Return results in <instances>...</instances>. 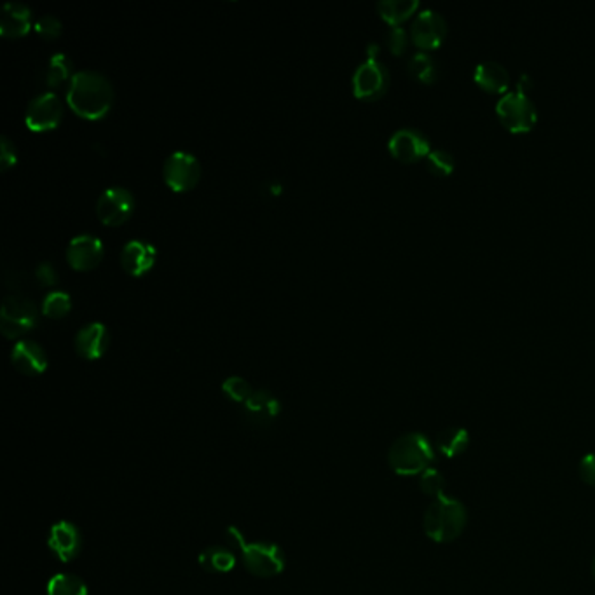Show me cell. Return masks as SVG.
Masks as SVG:
<instances>
[{"mask_svg": "<svg viewBox=\"0 0 595 595\" xmlns=\"http://www.w3.org/2000/svg\"><path fill=\"white\" fill-rule=\"evenodd\" d=\"M592 575H594V578H595V557H594V560H592Z\"/></svg>", "mask_w": 595, "mask_h": 595, "instance_id": "f35d334b", "label": "cell"}, {"mask_svg": "<svg viewBox=\"0 0 595 595\" xmlns=\"http://www.w3.org/2000/svg\"><path fill=\"white\" fill-rule=\"evenodd\" d=\"M470 444V435L466 430L462 428H446L437 435V442H435V449L440 451L446 458H454L462 454L468 449Z\"/></svg>", "mask_w": 595, "mask_h": 595, "instance_id": "7402d4cb", "label": "cell"}, {"mask_svg": "<svg viewBox=\"0 0 595 595\" xmlns=\"http://www.w3.org/2000/svg\"><path fill=\"white\" fill-rule=\"evenodd\" d=\"M426 166H428V170L433 175H437V177H447V175H451L454 172L456 159L446 149H433L428 154V157H426Z\"/></svg>", "mask_w": 595, "mask_h": 595, "instance_id": "83f0119b", "label": "cell"}, {"mask_svg": "<svg viewBox=\"0 0 595 595\" xmlns=\"http://www.w3.org/2000/svg\"><path fill=\"white\" fill-rule=\"evenodd\" d=\"M446 36H447V21L440 12L433 9H424L419 14H415L411 28V37L415 46L424 51L437 49L442 46Z\"/></svg>", "mask_w": 595, "mask_h": 595, "instance_id": "8fae6325", "label": "cell"}, {"mask_svg": "<svg viewBox=\"0 0 595 595\" xmlns=\"http://www.w3.org/2000/svg\"><path fill=\"white\" fill-rule=\"evenodd\" d=\"M32 11L21 2H7L2 7L0 34L4 37H21L30 30Z\"/></svg>", "mask_w": 595, "mask_h": 595, "instance_id": "d6986e66", "label": "cell"}, {"mask_svg": "<svg viewBox=\"0 0 595 595\" xmlns=\"http://www.w3.org/2000/svg\"><path fill=\"white\" fill-rule=\"evenodd\" d=\"M386 44L390 47V51L397 56L404 54L409 47V34L406 28H402L400 25L397 27H390V30L386 32Z\"/></svg>", "mask_w": 595, "mask_h": 595, "instance_id": "4dcf8cb0", "label": "cell"}, {"mask_svg": "<svg viewBox=\"0 0 595 595\" xmlns=\"http://www.w3.org/2000/svg\"><path fill=\"white\" fill-rule=\"evenodd\" d=\"M18 161V156H16V147L14 143L9 140L7 137H2V141H0V166L2 170H9L11 166H14Z\"/></svg>", "mask_w": 595, "mask_h": 595, "instance_id": "d6a6232c", "label": "cell"}, {"mask_svg": "<svg viewBox=\"0 0 595 595\" xmlns=\"http://www.w3.org/2000/svg\"><path fill=\"white\" fill-rule=\"evenodd\" d=\"M241 560L248 573L257 578H273L285 569V553L275 543L252 542L241 550Z\"/></svg>", "mask_w": 595, "mask_h": 595, "instance_id": "8992f818", "label": "cell"}, {"mask_svg": "<svg viewBox=\"0 0 595 595\" xmlns=\"http://www.w3.org/2000/svg\"><path fill=\"white\" fill-rule=\"evenodd\" d=\"M156 248L147 241L133 239L125 245L121 252V264L125 271L132 276H143L156 264Z\"/></svg>", "mask_w": 595, "mask_h": 595, "instance_id": "ac0fdd59", "label": "cell"}, {"mask_svg": "<svg viewBox=\"0 0 595 595\" xmlns=\"http://www.w3.org/2000/svg\"><path fill=\"white\" fill-rule=\"evenodd\" d=\"M70 109L90 121L101 119L112 107L114 90L110 81L94 70L76 72L67 92Z\"/></svg>", "mask_w": 595, "mask_h": 595, "instance_id": "6da1fadb", "label": "cell"}, {"mask_svg": "<svg viewBox=\"0 0 595 595\" xmlns=\"http://www.w3.org/2000/svg\"><path fill=\"white\" fill-rule=\"evenodd\" d=\"M422 526L431 542L451 543L464 531L466 510L461 502L444 494L426 508Z\"/></svg>", "mask_w": 595, "mask_h": 595, "instance_id": "7a4b0ae2", "label": "cell"}, {"mask_svg": "<svg viewBox=\"0 0 595 595\" xmlns=\"http://www.w3.org/2000/svg\"><path fill=\"white\" fill-rule=\"evenodd\" d=\"M580 477L587 486L595 487V454H587L580 461Z\"/></svg>", "mask_w": 595, "mask_h": 595, "instance_id": "836d02e7", "label": "cell"}, {"mask_svg": "<svg viewBox=\"0 0 595 595\" xmlns=\"http://www.w3.org/2000/svg\"><path fill=\"white\" fill-rule=\"evenodd\" d=\"M390 86V72L377 58H366L353 74V92L360 100H377Z\"/></svg>", "mask_w": 595, "mask_h": 595, "instance_id": "ba28073f", "label": "cell"}, {"mask_svg": "<svg viewBox=\"0 0 595 595\" xmlns=\"http://www.w3.org/2000/svg\"><path fill=\"white\" fill-rule=\"evenodd\" d=\"M475 83L489 92H503L510 88V72L500 61L486 60L475 67Z\"/></svg>", "mask_w": 595, "mask_h": 595, "instance_id": "ffe728a7", "label": "cell"}, {"mask_svg": "<svg viewBox=\"0 0 595 595\" xmlns=\"http://www.w3.org/2000/svg\"><path fill=\"white\" fill-rule=\"evenodd\" d=\"M36 277L39 279L41 285L51 286V285H54V283L58 281V273L54 271L52 264H49V262H41V264L37 266V269H36Z\"/></svg>", "mask_w": 595, "mask_h": 595, "instance_id": "e575fe53", "label": "cell"}, {"mask_svg": "<svg viewBox=\"0 0 595 595\" xmlns=\"http://www.w3.org/2000/svg\"><path fill=\"white\" fill-rule=\"evenodd\" d=\"M281 413V404L268 390H257L243 406L245 419L255 426H269Z\"/></svg>", "mask_w": 595, "mask_h": 595, "instance_id": "2e32d148", "label": "cell"}, {"mask_svg": "<svg viewBox=\"0 0 595 595\" xmlns=\"http://www.w3.org/2000/svg\"><path fill=\"white\" fill-rule=\"evenodd\" d=\"M199 566L213 575H226L234 569L236 566V555L229 547H208L203 550L197 557Z\"/></svg>", "mask_w": 595, "mask_h": 595, "instance_id": "44dd1931", "label": "cell"}, {"mask_svg": "<svg viewBox=\"0 0 595 595\" xmlns=\"http://www.w3.org/2000/svg\"><path fill=\"white\" fill-rule=\"evenodd\" d=\"M226 543L232 550H243L246 547V538L237 527H228L226 531Z\"/></svg>", "mask_w": 595, "mask_h": 595, "instance_id": "d590c367", "label": "cell"}, {"mask_svg": "<svg viewBox=\"0 0 595 595\" xmlns=\"http://www.w3.org/2000/svg\"><path fill=\"white\" fill-rule=\"evenodd\" d=\"M110 342L109 330L103 323L92 321L83 326L76 335V351L86 360H98L105 355Z\"/></svg>", "mask_w": 595, "mask_h": 595, "instance_id": "e0dca14e", "label": "cell"}, {"mask_svg": "<svg viewBox=\"0 0 595 595\" xmlns=\"http://www.w3.org/2000/svg\"><path fill=\"white\" fill-rule=\"evenodd\" d=\"M47 595H88V587L77 575L60 573L49 580Z\"/></svg>", "mask_w": 595, "mask_h": 595, "instance_id": "d4e9b609", "label": "cell"}, {"mask_svg": "<svg viewBox=\"0 0 595 595\" xmlns=\"http://www.w3.org/2000/svg\"><path fill=\"white\" fill-rule=\"evenodd\" d=\"M388 149L391 156L402 163H417L431 152L430 138L415 128H402L395 132L388 141Z\"/></svg>", "mask_w": 595, "mask_h": 595, "instance_id": "7c38bea8", "label": "cell"}, {"mask_svg": "<svg viewBox=\"0 0 595 595\" xmlns=\"http://www.w3.org/2000/svg\"><path fill=\"white\" fill-rule=\"evenodd\" d=\"M70 70H72V61L63 52L52 54L51 60H49V65H47V86L56 88V86L63 84L70 77Z\"/></svg>", "mask_w": 595, "mask_h": 595, "instance_id": "484cf974", "label": "cell"}, {"mask_svg": "<svg viewBox=\"0 0 595 595\" xmlns=\"http://www.w3.org/2000/svg\"><path fill=\"white\" fill-rule=\"evenodd\" d=\"M165 182L175 192L190 190L201 177V166L196 156L189 152H173L165 163Z\"/></svg>", "mask_w": 595, "mask_h": 595, "instance_id": "30bf717a", "label": "cell"}, {"mask_svg": "<svg viewBox=\"0 0 595 595\" xmlns=\"http://www.w3.org/2000/svg\"><path fill=\"white\" fill-rule=\"evenodd\" d=\"M11 362L25 375H39L47 368V355L36 341L21 339L11 351Z\"/></svg>", "mask_w": 595, "mask_h": 595, "instance_id": "9a60e30c", "label": "cell"}, {"mask_svg": "<svg viewBox=\"0 0 595 595\" xmlns=\"http://www.w3.org/2000/svg\"><path fill=\"white\" fill-rule=\"evenodd\" d=\"M72 310V299L67 292H49L43 301V313L49 318H63Z\"/></svg>", "mask_w": 595, "mask_h": 595, "instance_id": "4316f807", "label": "cell"}, {"mask_svg": "<svg viewBox=\"0 0 595 595\" xmlns=\"http://www.w3.org/2000/svg\"><path fill=\"white\" fill-rule=\"evenodd\" d=\"M222 391L224 395L236 402V404H246V400L252 397L253 390L250 386V382L243 377H237V375H232V377H228L224 382H222Z\"/></svg>", "mask_w": 595, "mask_h": 595, "instance_id": "f546056e", "label": "cell"}, {"mask_svg": "<svg viewBox=\"0 0 595 595\" xmlns=\"http://www.w3.org/2000/svg\"><path fill=\"white\" fill-rule=\"evenodd\" d=\"M419 487L426 496L437 500L446 494V478L438 470L431 466L430 470L419 475Z\"/></svg>", "mask_w": 595, "mask_h": 595, "instance_id": "f1b7e54d", "label": "cell"}, {"mask_svg": "<svg viewBox=\"0 0 595 595\" xmlns=\"http://www.w3.org/2000/svg\"><path fill=\"white\" fill-rule=\"evenodd\" d=\"M61 21L52 16V14H44L37 20L36 23V30L39 36H43L44 39H56L61 34Z\"/></svg>", "mask_w": 595, "mask_h": 595, "instance_id": "1f68e13d", "label": "cell"}, {"mask_svg": "<svg viewBox=\"0 0 595 595\" xmlns=\"http://www.w3.org/2000/svg\"><path fill=\"white\" fill-rule=\"evenodd\" d=\"M105 246L100 237L92 234L76 236L67 248V261L77 271H90L103 257Z\"/></svg>", "mask_w": 595, "mask_h": 595, "instance_id": "4fadbf2b", "label": "cell"}, {"mask_svg": "<svg viewBox=\"0 0 595 595\" xmlns=\"http://www.w3.org/2000/svg\"><path fill=\"white\" fill-rule=\"evenodd\" d=\"M409 72L417 81L424 84H431L438 77V63L430 52L421 51V52H415L409 60Z\"/></svg>", "mask_w": 595, "mask_h": 595, "instance_id": "cb8c5ba5", "label": "cell"}, {"mask_svg": "<svg viewBox=\"0 0 595 595\" xmlns=\"http://www.w3.org/2000/svg\"><path fill=\"white\" fill-rule=\"evenodd\" d=\"M47 545L61 562H70L83 549V536L76 524L61 520L51 527Z\"/></svg>", "mask_w": 595, "mask_h": 595, "instance_id": "5bb4252c", "label": "cell"}, {"mask_svg": "<svg viewBox=\"0 0 595 595\" xmlns=\"http://www.w3.org/2000/svg\"><path fill=\"white\" fill-rule=\"evenodd\" d=\"M433 461L435 447L431 446L428 437L417 431L402 435L391 444L388 451L390 468L402 477L424 473L433 466Z\"/></svg>", "mask_w": 595, "mask_h": 595, "instance_id": "3957f363", "label": "cell"}, {"mask_svg": "<svg viewBox=\"0 0 595 595\" xmlns=\"http://www.w3.org/2000/svg\"><path fill=\"white\" fill-rule=\"evenodd\" d=\"M533 88V79L529 77V74H520V77H519V81H517V86H515V90L517 92H526L527 94V92Z\"/></svg>", "mask_w": 595, "mask_h": 595, "instance_id": "8d00e7d4", "label": "cell"}, {"mask_svg": "<svg viewBox=\"0 0 595 595\" xmlns=\"http://www.w3.org/2000/svg\"><path fill=\"white\" fill-rule=\"evenodd\" d=\"M63 119V103L54 92H47L36 96L25 114V125L32 132L54 130Z\"/></svg>", "mask_w": 595, "mask_h": 595, "instance_id": "9c48e42d", "label": "cell"}, {"mask_svg": "<svg viewBox=\"0 0 595 595\" xmlns=\"http://www.w3.org/2000/svg\"><path fill=\"white\" fill-rule=\"evenodd\" d=\"M39 318L34 301L23 295H7L0 310V330L9 339H18L30 332Z\"/></svg>", "mask_w": 595, "mask_h": 595, "instance_id": "5b68a950", "label": "cell"}, {"mask_svg": "<svg viewBox=\"0 0 595 595\" xmlns=\"http://www.w3.org/2000/svg\"><path fill=\"white\" fill-rule=\"evenodd\" d=\"M377 54H379V46L375 43H370L366 47V56L368 58H377Z\"/></svg>", "mask_w": 595, "mask_h": 595, "instance_id": "74e56055", "label": "cell"}, {"mask_svg": "<svg viewBox=\"0 0 595 595\" xmlns=\"http://www.w3.org/2000/svg\"><path fill=\"white\" fill-rule=\"evenodd\" d=\"M496 114L506 130L511 133H526L538 121V109L526 92H504L496 103Z\"/></svg>", "mask_w": 595, "mask_h": 595, "instance_id": "277c9868", "label": "cell"}, {"mask_svg": "<svg viewBox=\"0 0 595 595\" xmlns=\"http://www.w3.org/2000/svg\"><path fill=\"white\" fill-rule=\"evenodd\" d=\"M135 210V197L125 187H110L96 201V215L105 226L125 224Z\"/></svg>", "mask_w": 595, "mask_h": 595, "instance_id": "52a82bcc", "label": "cell"}, {"mask_svg": "<svg viewBox=\"0 0 595 595\" xmlns=\"http://www.w3.org/2000/svg\"><path fill=\"white\" fill-rule=\"evenodd\" d=\"M417 7H419L417 0H381L377 4L381 18L388 21L391 27H397L407 18H411L417 11Z\"/></svg>", "mask_w": 595, "mask_h": 595, "instance_id": "603a6c76", "label": "cell"}]
</instances>
